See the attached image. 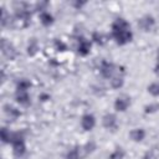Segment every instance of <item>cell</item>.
<instances>
[{
  "mask_svg": "<svg viewBox=\"0 0 159 159\" xmlns=\"http://www.w3.org/2000/svg\"><path fill=\"white\" fill-rule=\"evenodd\" d=\"M112 37L117 45L123 46L132 41L133 32L130 30V25L123 17H118L112 24Z\"/></svg>",
  "mask_w": 159,
  "mask_h": 159,
  "instance_id": "6da1fadb",
  "label": "cell"
},
{
  "mask_svg": "<svg viewBox=\"0 0 159 159\" xmlns=\"http://www.w3.org/2000/svg\"><path fill=\"white\" fill-rule=\"evenodd\" d=\"M99 71H101V75L104 78H107V80H111L112 77H114V76H117L119 73H123V70L119 71V67L118 66H116L114 63L108 62L106 60L102 61L101 67H99Z\"/></svg>",
  "mask_w": 159,
  "mask_h": 159,
  "instance_id": "7a4b0ae2",
  "label": "cell"
},
{
  "mask_svg": "<svg viewBox=\"0 0 159 159\" xmlns=\"http://www.w3.org/2000/svg\"><path fill=\"white\" fill-rule=\"evenodd\" d=\"M130 106V97L127 94H120L114 101V109L117 112H125Z\"/></svg>",
  "mask_w": 159,
  "mask_h": 159,
  "instance_id": "3957f363",
  "label": "cell"
},
{
  "mask_svg": "<svg viewBox=\"0 0 159 159\" xmlns=\"http://www.w3.org/2000/svg\"><path fill=\"white\" fill-rule=\"evenodd\" d=\"M102 124L106 129L108 130H116L118 127V122H117V117L113 113H107L103 116L102 118Z\"/></svg>",
  "mask_w": 159,
  "mask_h": 159,
  "instance_id": "277c9868",
  "label": "cell"
},
{
  "mask_svg": "<svg viewBox=\"0 0 159 159\" xmlns=\"http://www.w3.org/2000/svg\"><path fill=\"white\" fill-rule=\"evenodd\" d=\"M81 127L83 128V130L89 132L96 127V118L93 114L91 113H86L82 116L81 118Z\"/></svg>",
  "mask_w": 159,
  "mask_h": 159,
  "instance_id": "5b68a950",
  "label": "cell"
},
{
  "mask_svg": "<svg viewBox=\"0 0 159 159\" xmlns=\"http://www.w3.org/2000/svg\"><path fill=\"white\" fill-rule=\"evenodd\" d=\"M1 51H2L4 56L7 57L9 60H14L15 56H16V50H15V47L12 46L11 42L6 41V39H2V41H1Z\"/></svg>",
  "mask_w": 159,
  "mask_h": 159,
  "instance_id": "8992f818",
  "label": "cell"
},
{
  "mask_svg": "<svg viewBox=\"0 0 159 159\" xmlns=\"http://www.w3.org/2000/svg\"><path fill=\"white\" fill-rule=\"evenodd\" d=\"M154 24H155V20L153 16L150 15H144L143 17H140L138 20V26L143 30V31H150L153 27H154Z\"/></svg>",
  "mask_w": 159,
  "mask_h": 159,
  "instance_id": "52a82bcc",
  "label": "cell"
},
{
  "mask_svg": "<svg viewBox=\"0 0 159 159\" xmlns=\"http://www.w3.org/2000/svg\"><path fill=\"white\" fill-rule=\"evenodd\" d=\"M91 51V41H88L84 37H78V45H77V52L81 56H87Z\"/></svg>",
  "mask_w": 159,
  "mask_h": 159,
  "instance_id": "ba28073f",
  "label": "cell"
},
{
  "mask_svg": "<svg viewBox=\"0 0 159 159\" xmlns=\"http://www.w3.org/2000/svg\"><path fill=\"white\" fill-rule=\"evenodd\" d=\"M15 99L22 107H27L31 103V98H30L29 92H16L15 93Z\"/></svg>",
  "mask_w": 159,
  "mask_h": 159,
  "instance_id": "9c48e42d",
  "label": "cell"
},
{
  "mask_svg": "<svg viewBox=\"0 0 159 159\" xmlns=\"http://www.w3.org/2000/svg\"><path fill=\"white\" fill-rule=\"evenodd\" d=\"M129 138L133 142H142L145 138V130L143 128H134L129 132Z\"/></svg>",
  "mask_w": 159,
  "mask_h": 159,
  "instance_id": "30bf717a",
  "label": "cell"
},
{
  "mask_svg": "<svg viewBox=\"0 0 159 159\" xmlns=\"http://www.w3.org/2000/svg\"><path fill=\"white\" fill-rule=\"evenodd\" d=\"M31 88V82L26 78H21L16 83V92H29Z\"/></svg>",
  "mask_w": 159,
  "mask_h": 159,
  "instance_id": "8fae6325",
  "label": "cell"
},
{
  "mask_svg": "<svg viewBox=\"0 0 159 159\" xmlns=\"http://www.w3.org/2000/svg\"><path fill=\"white\" fill-rule=\"evenodd\" d=\"M109 81H111V87H112V88H114V89L120 88V87L124 84V77H123V73H119V75L112 77Z\"/></svg>",
  "mask_w": 159,
  "mask_h": 159,
  "instance_id": "7c38bea8",
  "label": "cell"
},
{
  "mask_svg": "<svg viewBox=\"0 0 159 159\" xmlns=\"http://www.w3.org/2000/svg\"><path fill=\"white\" fill-rule=\"evenodd\" d=\"M40 21L43 26H51L53 24V16L48 11H42L40 14Z\"/></svg>",
  "mask_w": 159,
  "mask_h": 159,
  "instance_id": "4fadbf2b",
  "label": "cell"
},
{
  "mask_svg": "<svg viewBox=\"0 0 159 159\" xmlns=\"http://www.w3.org/2000/svg\"><path fill=\"white\" fill-rule=\"evenodd\" d=\"M4 108H5V113H6L11 119H15V118H17V117L21 114L20 111L16 109V108L12 107V106H5Z\"/></svg>",
  "mask_w": 159,
  "mask_h": 159,
  "instance_id": "5bb4252c",
  "label": "cell"
},
{
  "mask_svg": "<svg viewBox=\"0 0 159 159\" xmlns=\"http://www.w3.org/2000/svg\"><path fill=\"white\" fill-rule=\"evenodd\" d=\"M125 155V152L123 150V148L117 147L111 154H109V159H123Z\"/></svg>",
  "mask_w": 159,
  "mask_h": 159,
  "instance_id": "9a60e30c",
  "label": "cell"
},
{
  "mask_svg": "<svg viewBox=\"0 0 159 159\" xmlns=\"http://www.w3.org/2000/svg\"><path fill=\"white\" fill-rule=\"evenodd\" d=\"M11 137H12V132L4 127L1 129V140L4 143H11Z\"/></svg>",
  "mask_w": 159,
  "mask_h": 159,
  "instance_id": "2e32d148",
  "label": "cell"
},
{
  "mask_svg": "<svg viewBox=\"0 0 159 159\" xmlns=\"http://www.w3.org/2000/svg\"><path fill=\"white\" fill-rule=\"evenodd\" d=\"M39 50V45H37V41L35 39H32L30 42H29V46H27V53L34 56Z\"/></svg>",
  "mask_w": 159,
  "mask_h": 159,
  "instance_id": "e0dca14e",
  "label": "cell"
},
{
  "mask_svg": "<svg viewBox=\"0 0 159 159\" xmlns=\"http://www.w3.org/2000/svg\"><path fill=\"white\" fill-rule=\"evenodd\" d=\"M92 40H93L96 43H98V45H103V43L107 41L106 37H104V35H103V34H99V32H93Z\"/></svg>",
  "mask_w": 159,
  "mask_h": 159,
  "instance_id": "ac0fdd59",
  "label": "cell"
},
{
  "mask_svg": "<svg viewBox=\"0 0 159 159\" xmlns=\"http://www.w3.org/2000/svg\"><path fill=\"white\" fill-rule=\"evenodd\" d=\"M148 92L154 96V97H158L159 96V82H154L152 83L150 86H148Z\"/></svg>",
  "mask_w": 159,
  "mask_h": 159,
  "instance_id": "d6986e66",
  "label": "cell"
},
{
  "mask_svg": "<svg viewBox=\"0 0 159 159\" xmlns=\"http://www.w3.org/2000/svg\"><path fill=\"white\" fill-rule=\"evenodd\" d=\"M144 112L145 113H153V112H157L158 109H159V104L158 103H152V104H149V106H145L144 107Z\"/></svg>",
  "mask_w": 159,
  "mask_h": 159,
  "instance_id": "ffe728a7",
  "label": "cell"
},
{
  "mask_svg": "<svg viewBox=\"0 0 159 159\" xmlns=\"http://www.w3.org/2000/svg\"><path fill=\"white\" fill-rule=\"evenodd\" d=\"M55 46H56L57 51H61V52H63V51L67 50V46H66L61 40H56V41H55Z\"/></svg>",
  "mask_w": 159,
  "mask_h": 159,
  "instance_id": "44dd1931",
  "label": "cell"
},
{
  "mask_svg": "<svg viewBox=\"0 0 159 159\" xmlns=\"http://www.w3.org/2000/svg\"><path fill=\"white\" fill-rule=\"evenodd\" d=\"M154 72L159 77V47H158V51H157V63H155V67H154Z\"/></svg>",
  "mask_w": 159,
  "mask_h": 159,
  "instance_id": "7402d4cb",
  "label": "cell"
},
{
  "mask_svg": "<svg viewBox=\"0 0 159 159\" xmlns=\"http://www.w3.org/2000/svg\"><path fill=\"white\" fill-rule=\"evenodd\" d=\"M42 102H46L47 99H50V96L48 94H45V93H42V94H40V97H39Z\"/></svg>",
  "mask_w": 159,
  "mask_h": 159,
  "instance_id": "603a6c76",
  "label": "cell"
},
{
  "mask_svg": "<svg viewBox=\"0 0 159 159\" xmlns=\"http://www.w3.org/2000/svg\"><path fill=\"white\" fill-rule=\"evenodd\" d=\"M84 4H86V2H78V1H77V2H73V6H76L77 9H80V7L83 6Z\"/></svg>",
  "mask_w": 159,
  "mask_h": 159,
  "instance_id": "cb8c5ba5",
  "label": "cell"
}]
</instances>
